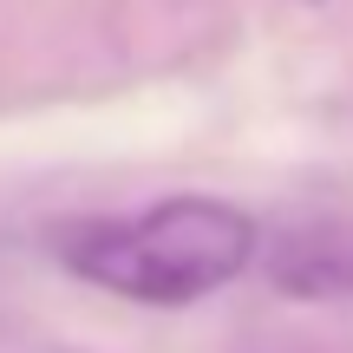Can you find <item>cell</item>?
<instances>
[{"mask_svg":"<svg viewBox=\"0 0 353 353\" xmlns=\"http://www.w3.org/2000/svg\"><path fill=\"white\" fill-rule=\"evenodd\" d=\"M79 281L138 307H190L262 255V229L223 196H164L138 216H92L59 236Z\"/></svg>","mask_w":353,"mask_h":353,"instance_id":"obj_1","label":"cell"},{"mask_svg":"<svg viewBox=\"0 0 353 353\" xmlns=\"http://www.w3.org/2000/svg\"><path fill=\"white\" fill-rule=\"evenodd\" d=\"M262 275L288 301H353V210H301L262 236Z\"/></svg>","mask_w":353,"mask_h":353,"instance_id":"obj_2","label":"cell"},{"mask_svg":"<svg viewBox=\"0 0 353 353\" xmlns=\"http://www.w3.org/2000/svg\"><path fill=\"white\" fill-rule=\"evenodd\" d=\"M307 7H314V0H307Z\"/></svg>","mask_w":353,"mask_h":353,"instance_id":"obj_3","label":"cell"}]
</instances>
